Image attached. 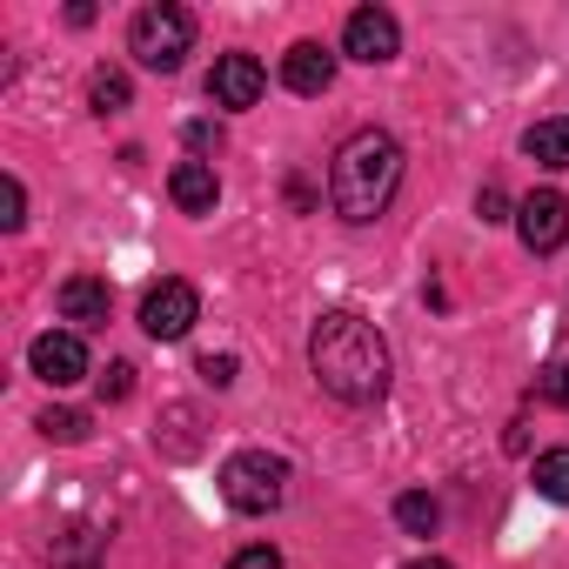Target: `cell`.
Listing matches in <instances>:
<instances>
[{"label": "cell", "instance_id": "6da1fadb", "mask_svg": "<svg viewBox=\"0 0 569 569\" xmlns=\"http://www.w3.org/2000/svg\"><path fill=\"white\" fill-rule=\"evenodd\" d=\"M309 369H316V382H322L336 402L369 409V402L389 396V342H382L376 322H362V316H349V309H329V316L316 322V336H309Z\"/></svg>", "mask_w": 569, "mask_h": 569}, {"label": "cell", "instance_id": "7a4b0ae2", "mask_svg": "<svg viewBox=\"0 0 569 569\" xmlns=\"http://www.w3.org/2000/svg\"><path fill=\"white\" fill-rule=\"evenodd\" d=\"M402 188V141L382 134V128H362L336 148V168H329V201L342 221H376Z\"/></svg>", "mask_w": 569, "mask_h": 569}, {"label": "cell", "instance_id": "3957f363", "mask_svg": "<svg viewBox=\"0 0 569 569\" xmlns=\"http://www.w3.org/2000/svg\"><path fill=\"white\" fill-rule=\"evenodd\" d=\"M188 48H194V14L188 8H141L134 21H128V54L141 61V68H154V74H174L181 61H188Z\"/></svg>", "mask_w": 569, "mask_h": 569}, {"label": "cell", "instance_id": "277c9868", "mask_svg": "<svg viewBox=\"0 0 569 569\" xmlns=\"http://www.w3.org/2000/svg\"><path fill=\"white\" fill-rule=\"evenodd\" d=\"M221 496L241 516H268V509H281V496H289V462L268 456V449H241V456L221 462Z\"/></svg>", "mask_w": 569, "mask_h": 569}, {"label": "cell", "instance_id": "5b68a950", "mask_svg": "<svg viewBox=\"0 0 569 569\" xmlns=\"http://www.w3.org/2000/svg\"><path fill=\"white\" fill-rule=\"evenodd\" d=\"M194 322H201V296L188 289V281H154L148 302H141V329L154 342H181Z\"/></svg>", "mask_w": 569, "mask_h": 569}, {"label": "cell", "instance_id": "8992f818", "mask_svg": "<svg viewBox=\"0 0 569 569\" xmlns=\"http://www.w3.org/2000/svg\"><path fill=\"white\" fill-rule=\"evenodd\" d=\"M516 234H522V248H529V254H556V248L569 241V201H562L556 188H542V194L516 201Z\"/></svg>", "mask_w": 569, "mask_h": 569}, {"label": "cell", "instance_id": "52a82bcc", "mask_svg": "<svg viewBox=\"0 0 569 569\" xmlns=\"http://www.w3.org/2000/svg\"><path fill=\"white\" fill-rule=\"evenodd\" d=\"M28 362H34V376H41L48 389H74V382L88 376V349H81V336H68V329H48V336H34Z\"/></svg>", "mask_w": 569, "mask_h": 569}, {"label": "cell", "instance_id": "ba28073f", "mask_svg": "<svg viewBox=\"0 0 569 569\" xmlns=\"http://www.w3.org/2000/svg\"><path fill=\"white\" fill-rule=\"evenodd\" d=\"M342 48L356 54V61H396V48H402V28H396V14L389 8H356L349 14V28H342Z\"/></svg>", "mask_w": 569, "mask_h": 569}, {"label": "cell", "instance_id": "9c48e42d", "mask_svg": "<svg viewBox=\"0 0 569 569\" xmlns=\"http://www.w3.org/2000/svg\"><path fill=\"white\" fill-rule=\"evenodd\" d=\"M261 88H268V74H261L254 54H221L214 74H208V101H214V108H254Z\"/></svg>", "mask_w": 569, "mask_h": 569}, {"label": "cell", "instance_id": "30bf717a", "mask_svg": "<svg viewBox=\"0 0 569 569\" xmlns=\"http://www.w3.org/2000/svg\"><path fill=\"white\" fill-rule=\"evenodd\" d=\"M281 81H289V94H329L336 88V54L322 41H296L281 54Z\"/></svg>", "mask_w": 569, "mask_h": 569}, {"label": "cell", "instance_id": "8fae6325", "mask_svg": "<svg viewBox=\"0 0 569 569\" xmlns=\"http://www.w3.org/2000/svg\"><path fill=\"white\" fill-rule=\"evenodd\" d=\"M108 309H114L108 281H94V274H68V281H61V322L101 329V322H108Z\"/></svg>", "mask_w": 569, "mask_h": 569}, {"label": "cell", "instance_id": "7c38bea8", "mask_svg": "<svg viewBox=\"0 0 569 569\" xmlns=\"http://www.w3.org/2000/svg\"><path fill=\"white\" fill-rule=\"evenodd\" d=\"M168 194H174V208H181V214H214L221 181H214V168H208V161H174Z\"/></svg>", "mask_w": 569, "mask_h": 569}, {"label": "cell", "instance_id": "4fadbf2b", "mask_svg": "<svg viewBox=\"0 0 569 569\" xmlns=\"http://www.w3.org/2000/svg\"><path fill=\"white\" fill-rule=\"evenodd\" d=\"M522 154H529V161H542V168H569V114L536 121V128L522 134Z\"/></svg>", "mask_w": 569, "mask_h": 569}, {"label": "cell", "instance_id": "5bb4252c", "mask_svg": "<svg viewBox=\"0 0 569 569\" xmlns=\"http://www.w3.org/2000/svg\"><path fill=\"white\" fill-rule=\"evenodd\" d=\"M536 496L569 502V449H542L536 456Z\"/></svg>", "mask_w": 569, "mask_h": 569}, {"label": "cell", "instance_id": "9a60e30c", "mask_svg": "<svg viewBox=\"0 0 569 569\" xmlns=\"http://www.w3.org/2000/svg\"><path fill=\"white\" fill-rule=\"evenodd\" d=\"M194 422H201V416H194L188 402H174V409H168V436H154V442H161L168 456H194V449H201V436H194Z\"/></svg>", "mask_w": 569, "mask_h": 569}, {"label": "cell", "instance_id": "2e32d148", "mask_svg": "<svg viewBox=\"0 0 569 569\" xmlns=\"http://www.w3.org/2000/svg\"><path fill=\"white\" fill-rule=\"evenodd\" d=\"M396 522H402L409 536H436L442 509H436V496H422V489H416V496H402V502H396Z\"/></svg>", "mask_w": 569, "mask_h": 569}, {"label": "cell", "instance_id": "e0dca14e", "mask_svg": "<svg viewBox=\"0 0 569 569\" xmlns=\"http://www.w3.org/2000/svg\"><path fill=\"white\" fill-rule=\"evenodd\" d=\"M88 101H94V114H121L128 108V74L121 68H101L94 88H88Z\"/></svg>", "mask_w": 569, "mask_h": 569}, {"label": "cell", "instance_id": "ac0fdd59", "mask_svg": "<svg viewBox=\"0 0 569 569\" xmlns=\"http://www.w3.org/2000/svg\"><path fill=\"white\" fill-rule=\"evenodd\" d=\"M41 436H48V442H81V436H88V416H81V409H48V416H41Z\"/></svg>", "mask_w": 569, "mask_h": 569}, {"label": "cell", "instance_id": "d6986e66", "mask_svg": "<svg viewBox=\"0 0 569 569\" xmlns=\"http://www.w3.org/2000/svg\"><path fill=\"white\" fill-rule=\"evenodd\" d=\"M28 221V188L8 174V181H0V228H21Z\"/></svg>", "mask_w": 569, "mask_h": 569}, {"label": "cell", "instance_id": "ffe728a7", "mask_svg": "<svg viewBox=\"0 0 569 569\" xmlns=\"http://www.w3.org/2000/svg\"><path fill=\"white\" fill-rule=\"evenodd\" d=\"M134 396V369L128 362H108V376H101V402H128Z\"/></svg>", "mask_w": 569, "mask_h": 569}, {"label": "cell", "instance_id": "44dd1931", "mask_svg": "<svg viewBox=\"0 0 569 569\" xmlns=\"http://www.w3.org/2000/svg\"><path fill=\"white\" fill-rule=\"evenodd\" d=\"M228 569H281V549H268V542H254V549H241Z\"/></svg>", "mask_w": 569, "mask_h": 569}, {"label": "cell", "instance_id": "7402d4cb", "mask_svg": "<svg viewBox=\"0 0 569 569\" xmlns=\"http://www.w3.org/2000/svg\"><path fill=\"white\" fill-rule=\"evenodd\" d=\"M476 214H482V221H509V194H502V188H482V194H476Z\"/></svg>", "mask_w": 569, "mask_h": 569}, {"label": "cell", "instance_id": "603a6c76", "mask_svg": "<svg viewBox=\"0 0 569 569\" xmlns=\"http://www.w3.org/2000/svg\"><path fill=\"white\" fill-rule=\"evenodd\" d=\"M234 369H241L234 356H201V376H208L214 389H228V382H234Z\"/></svg>", "mask_w": 569, "mask_h": 569}, {"label": "cell", "instance_id": "cb8c5ba5", "mask_svg": "<svg viewBox=\"0 0 569 569\" xmlns=\"http://www.w3.org/2000/svg\"><path fill=\"white\" fill-rule=\"evenodd\" d=\"M542 396H549V402H562V409H569V362H556V369H549V376H542Z\"/></svg>", "mask_w": 569, "mask_h": 569}, {"label": "cell", "instance_id": "d4e9b609", "mask_svg": "<svg viewBox=\"0 0 569 569\" xmlns=\"http://www.w3.org/2000/svg\"><path fill=\"white\" fill-rule=\"evenodd\" d=\"M188 141H194V148H221V128H214V121H188Z\"/></svg>", "mask_w": 569, "mask_h": 569}, {"label": "cell", "instance_id": "484cf974", "mask_svg": "<svg viewBox=\"0 0 569 569\" xmlns=\"http://www.w3.org/2000/svg\"><path fill=\"white\" fill-rule=\"evenodd\" d=\"M402 569H456V562H442V556H416V562H402Z\"/></svg>", "mask_w": 569, "mask_h": 569}]
</instances>
